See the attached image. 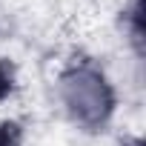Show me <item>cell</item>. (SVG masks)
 Wrapping results in <instances>:
<instances>
[{
  "label": "cell",
  "mask_w": 146,
  "mask_h": 146,
  "mask_svg": "<svg viewBox=\"0 0 146 146\" xmlns=\"http://www.w3.org/2000/svg\"><path fill=\"white\" fill-rule=\"evenodd\" d=\"M69 103L80 120H98L109 109V89L95 72H78L69 80Z\"/></svg>",
  "instance_id": "cell-1"
}]
</instances>
